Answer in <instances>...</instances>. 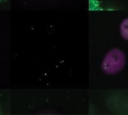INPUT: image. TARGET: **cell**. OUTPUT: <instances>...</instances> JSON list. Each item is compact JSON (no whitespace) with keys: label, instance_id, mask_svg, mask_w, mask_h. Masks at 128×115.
<instances>
[{"label":"cell","instance_id":"obj_1","mask_svg":"<svg viewBox=\"0 0 128 115\" xmlns=\"http://www.w3.org/2000/svg\"><path fill=\"white\" fill-rule=\"evenodd\" d=\"M125 65V54L119 48L110 49L103 57L101 63L102 71L107 75H113L123 69Z\"/></svg>","mask_w":128,"mask_h":115},{"label":"cell","instance_id":"obj_2","mask_svg":"<svg viewBox=\"0 0 128 115\" xmlns=\"http://www.w3.org/2000/svg\"><path fill=\"white\" fill-rule=\"evenodd\" d=\"M119 30H120L121 36H122L125 40L128 41V18H125V19L121 22Z\"/></svg>","mask_w":128,"mask_h":115}]
</instances>
